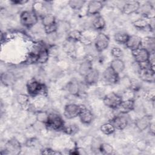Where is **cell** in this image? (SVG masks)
Listing matches in <instances>:
<instances>
[{"label":"cell","instance_id":"obj_1","mask_svg":"<svg viewBox=\"0 0 155 155\" xmlns=\"http://www.w3.org/2000/svg\"><path fill=\"white\" fill-rule=\"evenodd\" d=\"M38 21V15L33 10H25L20 15V22L23 26L27 28L33 27Z\"/></svg>","mask_w":155,"mask_h":155},{"label":"cell","instance_id":"obj_3","mask_svg":"<svg viewBox=\"0 0 155 155\" xmlns=\"http://www.w3.org/2000/svg\"><path fill=\"white\" fill-rule=\"evenodd\" d=\"M47 127L54 130L62 129L64 127V123L62 118L56 113L48 114V117L45 124Z\"/></svg>","mask_w":155,"mask_h":155},{"label":"cell","instance_id":"obj_21","mask_svg":"<svg viewBox=\"0 0 155 155\" xmlns=\"http://www.w3.org/2000/svg\"><path fill=\"white\" fill-rule=\"evenodd\" d=\"M68 91L72 95H78L81 90V86L78 82L73 81L70 82L67 85Z\"/></svg>","mask_w":155,"mask_h":155},{"label":"cell","instance_id":"obj_22","mask_svg":"<svg viewBox=\"0 0 155 155\" xmlns=\"http://www.w3.org/2000/svg\"><path fill=\"white\" fill-rule=\"evenodd\" d=\"M91 25L96 30H102L105 27V21L102 16H97L92 21Z\"/></svg>","mask_w":155,"mask_h":155},{"label":"cell","instance_id":"obj_4","mask_svg":"<svg viewBox=\"0 0 155 155\" xmlns=\"http://www.w3.org/2000/svg\"><path fill=\"white\" fill-rule=\"evenodd\" d=\"M122 101V98L121 96L114 92L108 93L103 99V102L105 105L113 109H116Z\"/></svg>","mask_w":155,"mask_h":155},{"label":"cell","instance_id":"obj_14","mask_svg":"<svg viewBox=\"0 0 155 155\" xmlns=\"http://www.w3.org/2000/svg\"><path fill=\"white\" fill-rule=\"evenodd\" d=\"M134 101L131 99H127L126 100H122L117 109L121 114H126L132 111L134 108Z\"/></svg>","mask_w":155,"mask_h":155},{"label":"cell","instance_id":"obj_37","mask_svg":"<svg viewBox=\"0 0 155 155\" xmlns=\"http://www.w3.org/2000/svg\"><path fill=\"white\" fill-rule=\"evenodd\" d=\"M43 154H61V153L58 152V151H56L52 150H50V149H46L44 150V151H43L42 152Z\"/></svg>","mask_w":155,"mask_h":155},{"label":"cell","instance_id":"obj_11","mask_svg":"<svg viewBox=\"0 0 155 155\" xmlns=\"http://www.w3.org/2000/svg\"><path fill=\"white\" fill-rule=\"evenodd\" d=\"M110 122L113 124L116 130H122L127 127L128 125V120L127 117L122 114L114 116L111 120Z\"/></svg>","mask_w":155,"mask_h":155},{"label":"cell","instance_id":"obj_8","mask_svg":"<svg viewBox=\"0 0 155 155\" xmlns=\"http://www.w3.org/2000/svg\"><path fill=\"white\" fill-rule=\"evenodd\" d=\"M138 74L140 79L146 82H154V70L150 68H141L138 70Z\"/></svg>","mask_w":155,"mask_h":155},{"label":"cell","instance_id":"obj_18","mask_svg":"<svg viewBox=\"0 0 155 155\" xmlns=\"http://www.w3.org/2000/svg\"><path fill=\"white\" fill-rule=\"evenodd\" d=\"M99 78V72L97 70L92 68L85 76L84 80L87 84L93 85L96 84Z\"/></svg>","mask_w":155,"mask_h":155},{"label":"cell","instance_id":"obj_25","mask_svg":"<svg viewBox=\"0 0 155 155\" xmlns=\"http://www.w3.org/2000/svg\"><path fill=\"white\" fill-rule=\"evenodd\" d=\"M128 37H129V35L127 33H125L123 31H119L114 34V39L116 42L119 44H125Z\"/></svg>","mask_w":155,"mask_h":155},{"label":"cell","instance_id":"obj_24","mask_svg":"<svg viewBox=\"0 0 155 155\" xmlns=\"http://www.w3.org/2000/svg\"><path fill=\"white\" fill-rule=\"evenodd\" d=\"M92 68H93L91 61L88 59H87L81 64L79 67V74L83 76H85Z\"/></svg>","mask_w":155,"mask_h":155},{"label":"cell","instance_id":"obj_23","mask_svg":"<svg viewBox=\"0 0 155 155\" xmlns=\"http://www.w3.org/2000/svg\"><path fill=\"white\" fill-rule=\"evenodd\" d=\"M154 39L151 37H147L142 39V45L143 48H145L149 53L154 52Z\"/></svg>","mask_w":155,"mask_h":155},{"label":"cell","instance_id":"obj_6","mask_svg":"<svg viewBox=\"0 0 155 155\" xmlns=\"http://www.w3.org/2000/svg\"><path fill=\"white\" fill-rule=\"evenodd\" d=\"M27 90L31 96H36L44 93L45 87L36 80H31L27 84Z\"/></svg>","mask_w":155,"mask_h":155},{"label":"cell","instance_id":"obj_15","mask_svg":"<svg viewBox=\"0 0 155 155\" xmlns=\"http://www.w3.org/2000/svg\"><path fill=\"white\" fill-rule=\"evenodd\" d=\"M125 45L127 47L130 49L131 51L135 50L142 47V39L138 36L129 35Z\"/></svg>","mask_w":155,"mask_h":155},{"label":"cell","instance_id":"obj_5","mask_svg":"<svg viewBox=\"0 0 155 155\" xmlns=\"http://www.w3.org/2000/svg\"><path fill=\"white\" fill-rule=\"evenodd\" d=\"M109 37L103 33H99L95 38L94 46L97 51L101 52L107 48L109 45Z\"/></svg>","mask_w":155,"mask_h":155},{"label":"cell","instance_id":"obj_7","mask_svg":"<svg viewBox=\"0 0 155 155\" xmlns=\"http://www.w3.org/2000/svg\"><path fill=\"white\" fill-rule=\"evenodd\" d=\"M81 107L75 104H67L64 110V115L68 119H74L79 116Z\"/></svg>","mask_w":155,"mask_h":155},{"label":"cell","instance_id":"obj_12","mask_svg":"<svg viewBox=\"0 0 155 155\" xmlns=\"http://www.w3.org/2000/svg\"><path fill=\"white\" fill-rule=\"evenodd\" d=\"M140 6V3L137 1H127L123 5L122 12L125 15H131L137 12L139 9Z\"/></svg>","mask_w":155,"mask_h":155},{"label":"cell","instance_id":"obj_26","mask_svg":"<svg viewBox=\"0 0 155 155\" xmlns=\"http://www.w3.org/2000/svg\"><path fill=\"white\" fill-rule=\"evenodd\" d=\"M100 130H101V132L105 135L111 134L116 130L115 128L114 127V126L110 122L102 124L101 126Z\"/></svg>","mask_w":155,"mask_h":155},{"label":"cell","instance_id":"obj_31","mask_svg":"<svg viewBox=\"0 0 155 155\" xmlns=\"http://www.w3.org/2000/svg\"><path fill=\"white\" fill-rule=\"evenodd\" d=\"M99 151H100L102 153H104V154H113L114 150L111 147V145H110V144L106 143H101Z\"/></svg>","mask_w":155,"mask_h":155},{"label":"cell","instance_id":"obj_28","mask_svg":"<svg viewBox=\"0 0 155 155\" xmlns=\"http://www.w3.org/2000/svg\"><path fill=\"white\" fill-rule=\"evenodd\" d=\"M133 25L136 28H139L140 30L145 29L147 27L149 28L148 21L145 18L137 19V20L133 22Z\"/></svg>","mask_w":155,"mask_h":155},{"label":"cell","instance_id":"obj_30","mask_svg":"<svg viewBox=\"0 0 155 155\" xmlns=\"http://www.w3.org/2000/svg\"><path fill=\"white\" fill-rule=\"evenodd\" d=\"M85 3V1L71 0L68 2V5L74 10H80L83 7Z\"/></svg>","mask_w":155,"mask_h":155},{"label":"cell","instance_id":"obj_35","mask_svg":"<svg viewBox=\"0 0 155 155\" xmlns=\"http://www.w3.org/2000/svg\"><path fill=\"white\" fill-rule=\"evenodd\" d=\"M70 25L68 23H65V22H60L57 24V30L56 31H68L70 29Z\"/></svg>","mask_w":155,"mask_h":155},{"label":"cell","instance_id":"obj_27","mask_svg":"<svg viewBox=\"0 0 155 155\" xmlns=\"http://www.w3.org/2000/svg\"><path fill=\"white\" fill-rule=\"evenodd\" d=\"M139 10L144 17H148L153 11V7L150 3H146L140 6Z\"/></svg>","mask_w":155,"mask_h":155},{"label":"cell","instance_id":"obj_38","mask_svg":"<svg viewBox=\"0 0 155 155\" xmlns=\"http://www.w3.org/2000/svg\"><path fill=\"white\" fill-rule=\"evenodd\" d=\"M12 3L15 4H18V5H22V4H25V3H27L28 1H24V0H20V1H11Z\"/></svg>","mask_w":155,"mask_h":155},{"label":"cell","instance_id":"obj_36","mask_svg":"<svg viewBox=\"0 0 155 155\" xmlns=\"http://www.w3.org/2000/svg\"><path fill=\"white\" fill-rule=\"evenodd\" d=\"M17 101L18 103L21 105H25L27 104L28 99L27 96L25 94H19L17 97Z\"/></svg>","mask_w":155,"mask_h":155},{"label":"cell","instance_id":"obj_2","mask_svg":"<svg viewBox=\"0 0 155 155\" xmlns=\"http://www.w3.org/2000/svg\"><path fill=\"white\" fill-rule=\"evenodd\" d=\"M42 24L47 34H53L57 30V23L55 17L51 14H45L42 17Z\"/></svg>","mask_w":155,"mask_h":155},{"label":"cell","instance_id":"obj_34","mask_svg":"<svg viewBox=\"0 0 155 155\" xmlns=\"http://www.w3.org/2000/svg\"><path fill=\"white\" fill-rule=\"evenodd\" d=\"M111 54L114 58L120 59L123 56V51L120 48L114 47L111 50Z\"/></svg>","mask_w":155,"mask_h":155},{"label":"cell","instance_id":"obj_13","mask_svg":"<svg viewBox=\"0 0 155 155\" xmlns=\"http://www.w3.org/2000/svg\"><path fill=\"white\" fill-rule=\"evenodd\" d=\"M103 7V4L100 1H91L88 3L87 13L89 15H97Z\"/></svg>","mask_w":155,"mask_h":155},{"label":"cell","instance_id":"obj_17","mask_svg":"<svg viewBox=\"0 0 155 155\" xmlns=\"http://www.w3.org/2000/svg\"><path fill=\"white\" fill-rule=\"evenodd\" d=\"M37 62L38 64H45L47 62L49 58V53L48 49L43 46L39 45L37 51Z\"/></svg>","mask_w":155,"mask_h":155},{"label":"cell","instance_id":"obj_10","mask_svg":"<svg viewBox=\"0 0 155 155\" xmlns=\"http://www.w3.org/2000/svg\"><path fill=\"white\" fill-rule=\"evenodd\" d=\"M104 80L108 84H114L119 82V74L114 71L110 67H107L102 73Z\"/></svg>","mask_w":155,"mask_h":155},{"label":"cell","instance_id":"obj_19","mask_svg":"<svg viewBox=\"0 0 155 155\" xmlns=\"http://www.w3.org/2000/svg\"><path fill=\"white\" fill-rule=\"evenodd\" d=\"M151 123V117L149 116H144L136 120L135 125L137 128L140 131H144L148 128Z\"/></svg>","mask_w":155,"mask_h":155},{"label":"cell","instance_id":"obj_39","mask_svg":"<svg viewBox=\"0 0 155 155\" xmlns=\"http://www.w3.org/2000/svg\"><path fill=\"white\" fill-rule=\"evenodd\" d=\"M148 127L150 128V133H151L153 134H154V122H151Z\"/></svg>","mask_w":155,"mask_h":155},{"label":"cell","instance_id":"obj_9","mask_svg":"<svg viewBox=\"0 0 155 155\" xmlns=\"http://www.w3.org/2000/svg\"><path fill=\"white\" fill-rule=\"evenodd\" d=\"M132 53L136 62L137 64H142L148 61V60L150 53L145 48L142 47L132 51Z\"/></svg>","mask_w":155,"mask_h":155},{"label":"cell","instance_id":"obj_20","mask_svg":"<svg viewBox=\"0 0 155 155\" xmlns=\"http://www.w3.org/2000/svg\"><path fill=\"white\" fill-rule=\"evenodd\" d=\"M111 68L118 74L122 73L125 67L124 62L121 59L114 58L110 63Z\"/></svg>","mask_w":155,"mask_h":155},{"label":"cell","instance_id":"obj_32","mask_svg":"<svg viewBox=\"0 0 155 155\" xmlns=\"http://www.w3.org/2000/svg\"><path fill=\"white\" fill-rule=\"evenodd\" d=\"M48 117V114L44 111H39L36 114L37 120L42 123L45 124Z\"/></svg>","mask_w":155,"mask_h":155},{"label":"cell","instance_id":"obj_33","mask_svg":"<svg viewBox=\"0 0 155 155\" xmlns=\"http://www.w3.org/2000/svg\"><path fill=\"white\" fill-rule=\"evenodd\" d=\"M13 76L9 73H3L1 75V81L5 84H10L13 83Z\"/></svg>","mask_w":155,"mask_h":155},{"label":"cell","instance_id":"obj_29","mask_svg":"<svg viewBox=\"0 0 155 155\" xmlns=\"http://www.w3.org/2000/svg\"><path fill=\"white\" fill-rule=\"evenodd\" d=\"M67 36L71 41H79L82 37V34L79 30H74L68 32Z\"/></svg>","mask_w":155,"mask_h":155},{"label":"cell","instance_id":"obj_16","mask_svg":"<svg viewBox=\"0 0 155 155\" xmlns=\"http://www.w3.org/2000/svg\"><path fill=\"white\" fill-rule=\"evenodd\" d=\"M79 117L81 122L84 124H90L93 119V115L91 111L84 107H81Z\"/></svg>","mask_w":155,"mask_h":155}]
</instances>
